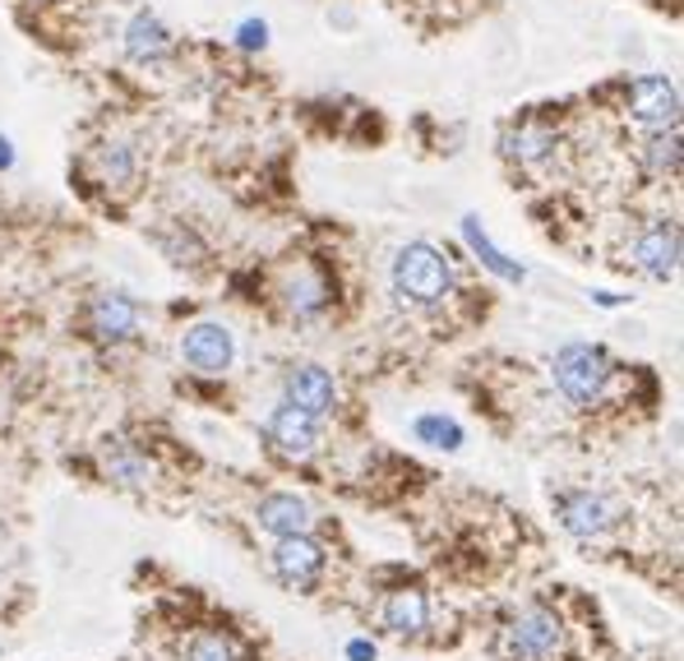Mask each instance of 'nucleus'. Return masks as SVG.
Returning a JSON list of instances; mask_svg holds the SVG:
<instances>
[{
  "mask_svg": "<svg viewBox=\"0 0 684 661\" xmlns=\"http://www.w3.org/2000/svg\"><path fill=\"white\" fill-rule=\"evenodd\" d=\"M389 287L407 310H444L459 292V274H453L449 251H440L434 241H407L389 259Z\"/></svg>",
  "mask_w": 684,
  "mask_h": 661,
  "instance_id": "f257e3e1",
  "label": "nucleus"
},
{
  "mask_svg": "<svg viewBox=\"0 0 684 661\" xmlns=\"http://www.w3.org/2000/svg\"><path fill=\"white\" fill-rule=\"evenodd\" d=\"M619 375H625V366L601 343H565V347H555V357H550V384L559 389V398L578 411L606 407L615 398Z\"/></svg>",
  "mask_w": 684,
  "mask_h": 661,
  "instance_id": "f03ea898",
  "label": "nucleus"
},
{
  "mask_svg": "<svg viewBox=\"0 0 684 661\" xmlns=\"http://www.w3.org/2000/svg\"><path fill=\"white\" fill-rule=\"evenodd\" d=\"M495 652L500 661H569V625L565 615L546 602H528L505 615L500 634H495Z\"/></svg>",
  "mask_w": 684,
  "mask_h": 661,
  "instance_id": "7ed1b4c3",
  "label": "nucleus"
},
{
  "mask_svg": "<svg viewBox=\"0 0 684 661\" xmlns=\"http://www.w3.org/2000/svg\"><path fill=\"white\" fill-rule=\"evenodd\" d=\"M550 513L565 536H573L578 546H606L611 536L625 527V505L601 486H565L550 495Z\"/></svg>",
  "mask_w": 684,
  "mask_h": 661,
  "instance_id": "20e7f679",
  "label": "nucleus"
},
{
  "mask_svg": "<svg viewBox=\"0 0 684 661\" xmlns=\"http://www.w3.org/2000/svg\"><path fill=\"white\" fill-rule=\"evenodd\" d=\"M259 436H264V449L274 453L278 463L305 467V463H315L320 449H324V421L305 417V411L292 403H278V407H268Z\"/></svg>",
  "mask_w": 684,
  "mask_h": 661,
  "instance_id": "39448f33",
  "label": "nucleus"
},
{
  "mask_svg": "<svg viewBox=\"0 0 684 661\" xmlns=\"http://www.w3.org/2000/svg\"><path fill=\"white\" fill-rule=\"evenodd\" d=\"M380 629L403 643H430L434 638V596L421 583H398L380 596Z\"/></svg>",
  "mask_w": 684,
  "mask_h": 661,
  "instance_id": "423d86ee",
  "label": "nucleus"
},
{
  "mask_svg": "<svg viewBox=\"0 0 684 661\" xmlns=\"http://www.w3.org/2000/svg\"><path fill=\"white\" fill-rule=\"evenodd\" d=\"M629 264L642 278L671 282L680 274V222L675 218H642L629 236Z\"/></svg>",
  "mask_w": 684,
  "mask_h": 661,
  "instance_id": "0eeeda50",
  "label": "nucleus"
},
{
  "mask_svg": "<svg viewBox=\"0 0 684 661\" xmlns=\"http://www.w3.org/2000/svg\"><path fill=\"white\" fill-rule=\"evenodd\" d=\"M324 569H328V550L315 542V532L278 536L274 550H268V573H274L287 592H315Z\"/></svg>",
  "mask_w": 684,
  "mask_h": 661,
  "instance_id": "6e6552de",
  "label": "nucleus"
},
{
  "mask_svg": "<svg viewBox=\"0 0 684 661\" xmlns=\"http://www.w3.org/2000/svg\"><path fill=\"white\" fill-rule=\"evenodd\" d=\"M139 324H143V305L112 287V292H97L84 305V334L102 347H120V343H135L139 338Z\"/></svg>",
  "mask_w": 684,
  "mask_h": 661,
  "instance_id": "1a4fd4ad",
  "label": "nucleus"
},
{
  "mask_svg": "<svg viewBox=\"0 0 684 661\" xmlns=\"http://www.w3.org/2000/svg\"><path fill=\"white\" fill-rule=\"evenodd\" d=\"M282 403L301 407L305 417H315V421H328V417H338V407H343V389L334 380V370H324L315 361H297L282 370Z\"/></svg>",
  "mask_w": 684,
  "mask_h": 661,
  "instance_id": "9d476101",
  "label": "nucleus"
},
{
  "mask_svg": "<svg viewBox=\"0 0 684 661\" xmlns=\"http://www.w3.org/2000/svg\"><path fill=\"white\" fill-rule=\"evenodd\" d=\"M625 116L638 130H666L680 126V89L666 74H638L625 89Z\"/></svg>",
  "mask_w": 684,
  "mask_h": 661,
  "instance_id": "9b49d317",
  "label": "nucleus"
},
{
  "mask_svg": "<svg viewBox=\"0 0 684 661\" xmlns=\"http://www.w3.org/2000/svg\"><path fill=\"white\" fill-rule=\"evenodd\" d=\"M176 352L195 375H227V370L236 366V334L218 320H199L181 334Z\"/></svg>",
  "mask_w": 684,
  "mask_h": 661,
  "instance_id": "f8f14e48",
  "label": "nucleus"
},
{
  "mask_svg": "<svg viewBox=\"0 0 684 661\" xmlns=\"http://www.w3.org/2000/svg\"><path fill=\"white\" fill-rule=\"evenodd\" d=\"M120 47H126V56L135 60V66L153 70V66H167L181 43H176L172 24L158 10H135L126 19V28H120Z\"/></svg>",
  "mask_w": 684,
  "mask_h": 661,
  "instance_id": "ddd939ff",
  "label": "nucleus"
},
{
  "mask_svg": "<svg viewBox=\"0 0 684 661\" xmlns=\"http://www.w3.org/2000/svg\"><path fill=\"white\" fill-rule=\"evenodd\" d=\"M97 467H102V477H107L112 486H120V490H149V486H158L153 453L139 449L126 436H107V440L97 444Z\"/></svg>",
  "mask_w": 684,
  "mask_h": 661,
  "instance_id": "4468645a",
  "label": "nucleus"
},
{
  "mask_svg": "<svg viewBox=\"0 0 684 661\" xmlns=\"http://www.w3.org/2000/svg\"><path fill=\"white\" fill-rule=\"evenodd\" d=\"M315 509H310V500H301L297 490H268L259 495V505H255V527L264 536H310L315 532Z\"/></svg>",
  "mask_w": 684,
  "mask_h": 661,
  "instance_id": "2eb2a0df",
  "label": "nucleus"
},
{
  "mask_svg": "<svg viewBox=\"0 0 684 661\" xmlns=\"http://www.w3.org/2000/svg\"><path fill=\"white\" fill-rule=\"evenodd\" d=\"M500 153L518 172H542L559 153V135L550 126H542V120H518V126H509L500 135Z\"/></svg>",
  "mask_w": 684,
  "mask_h": 661,
  "instance_id": "dca6fc26",
  "label": "nucleus"
},
{
  "mask_svg": "<svg viewBox=\"0 0 684 661\" xmlns=\"http://www.w3.org/2000/svg\"><path fill=\"white\" fill-rule=\"evenodd\" d=\"M89 172L107 195H135V181H139V149L130 139H102L97 149L89 153Z\"/></svg>",
  "mask_w": 684,
  "mask_h": 661,
  "instance_id": "f3484780",
  "label": "nucleus"
},
{
  "mask_svg": "<svg viewBox=\"0 0 684 661\" xmlns=\"http://www.w3.org/2000/svg\"><path fill=\"white\" fill-rule=\"evenodd\" d=\"M328 305H334V287H328V278L315 274V268H297V274L282 282V310H287V315H292L297 324L324 320Z\"/></svg>",
  "mask_w": 684,
  "mask_h": 661,
  "instance_id": "a211bd4d",
  "label": "nucleus"
},
{
  "mask_svg": "<svg viewBox=\"0 0 684 661\" xmlns=\"http://www.w3.org/2000/svg\"><path fill=\"white\" fill-rule=\"evenodd\" d=\"M463 241H467V251L482 259V268H490L495 278H505V282H523V278H528V268L513 264V259L500 251V245L490 241V232L482 227V218H472V213L463 218Z\"/></svg>",
  "mask_w": 684,
  "mask_h": 661,
  "instance_id": "6ab92c4d",
  "label": "nucleus"
},
{
  "mask_svg": "<svg viewBox=\"0 0 684 661\" xmlns=\"http://www.w3.org/2000/svg\"><path fill=\"white\" fill-rule=\"evenodd\" d=\"M680 162H684L680 126L648 130V139H642V167H648L657 181H675V176H680Z\"/></svg>",
  "mask_w": 684,
  "mask_h": 661,
  "instance_id": "aec40b11",
  "label": "nucleus"
},
{
  "mask_svg": "<svg viewBox=\"0 0 684 661\" xmlns=\"http://www.w3.org/2000/svg\"><path fill=\"white\" fill-rule=\"evenodd\" d=\"M181 657L185 661H251L241 648V638L227 634V629H195L190 643L181 648Z\"/></svg>",
  "mask_w": 684,
  "mask_h": 661,
  "instance_id": "412c9836",
  "label": "nucleus"
},
{
  "mask_svg": "<svg viewBox=\"0 0 684 661\" xmlns=\"http://www.w3.org/2000/svg\"><path fill=\"white\" fill-rule=\"evenodd\" d=\"M411 436L430 449H449V453L463 449V426L453 417H444V411H421V417L411 421Z\"/></svg>",
  "mask_w": 684,
  "mask_h": 661,
  "instance_id": "4be33fe9",
  "label": "nucleus"
},
{
  "mask_svg": "<svg viewBox=\"0 0 684 661\" xmlns=\"http://www.w3.org/2000/svg\"><path fill=\"white\" fill-rule=\"evenodd\" d=\"M162 255H167L176 268H185V255L204 259V245H199V236L190 232V227L176 222V227H172V236H162Z\"/></svg>",
  "mask_w": 684,
  "mask_h": 661,
  "instance_id": "5701e85b",
  "label": "nucleus"
},
{
  "mask_svg": "<svg viewBox=\"0 0 684 661\" xmlns=\"http://www.w3.org/2000/svg\"><path fill=\"white\" fill-rule=\"evenodd\" d=\"M236 47L241 51H264L268 47V24H264V19H241V24H236Z\"/></svg>",
  "mask_w": 684,
  "mask_h": 661,
  "instance_id": "b1692460",
  "label": "nucleus"
},
{
  "mask_svg": "<svg viewBox=\"0 0 684 661\" xmlns=\"http://www.w3.org/2000/svg\"><path fill=\"white\" fill-rule=\"evenodd\" d=\"M19 162V153H14V139L10 135H0V172H10Z\"/></svg>",
  "mask_w": 684,
  "mask_h": 661,
  "instance_id": "393cba45",
  "label": "nucleus"
}]
</instances>
